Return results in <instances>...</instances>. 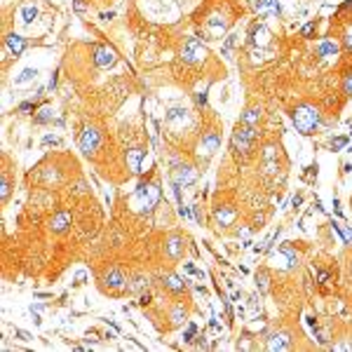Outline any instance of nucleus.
<instances>
[{"label":"nucleus","mask_w":352,"mask_h":352,"mask_svg":"<svg viewBox=\"0 0 352 352\" xmlns=\"http://www.w3.org/2000/svg\"><path fill=\"white\" fill-rule=\"evenodd\" d=\"M256 139H258L256 125H244V122H240V125L235 127L233 136H230V148L235 150L237 158H246V155L251 153V148H254Z\"/></svg>","instance_id":"f257e3e1"},{"label":"nucleus","mask_w":352,"mask_h":352,"mask_svg":"<svg viewBox=\"0 0 352 352\" xmlns=\"http://www.w3.org/2000/svg\"><path fill=\"white\" fill-rule=\"evenodd\" d=\"M160 202V186L158 183H141L132 195V207L136 212H153V207Z\"/></svg>","instance_id":"f03ea898"},{"label":"nucleus","mask_w":352,"mask_h":352,"mask_svg":"<svg viewBox=\"0 0 352 352\" xmlns=\"http://www.w3.org/2000/svg\"><path fill=\"white\" fill-rule=\"evenodd\" d=\"M291 120H294V127L298 129L300 134H312L317 129V125H320V110L315 106L303 104V106H298L291 113Z\"/></svg>","instance_id":"7ed1b4c3"},{"label":"nucleus","mask_w":352,"mask_h":352,"mask_svg":"<svg viewBox=\"0 0 352 352\" xmlns=\"http://www.w3.org/2000/svg\"><path fill=\"white\" fill-rule=\"evenodd\" d=\"M183 59L188 64H202L204 59H207V47L197 38H188L186 45H183Z\"/></svg>","instance_id":"20e7f679"},{"label":"nucleus","mask_w":352,"mask_h":352,"mask_svg":"<svg viewBox=\"0 0 352 352\" xmlns=\"http://www.w3.org/2000/svg\"><path fill=\"white\" fill-rule=\"evenodd\" d=\"M195 179H197V171L192 169L190 164H179L176 169L171 171V181H174V186H179V188L192 186Z\"/></svg>","instance_id":"39448f33"},{"label":"nucleus","mask_w":352,"mask_h":352,"mask_svg":"<svg viewBox=\"0 0 352 352\" xmlns=\"http://www.w3.org/2000/svg\"><path fill=\"white\" fill-rule=\"evenodd\" d=\"M117 61V54L113 47H108V45H96L94 47V64L99 68H108V66H113Z\"/></svg>","instance_id":"423d86ee"},{"label":"nucleus","mask_w":352,"mask_h":352,"mask_svg":"<svg viewBox=\"0 0 352 352\" xmlns=\"http://www.w3.org/2000/svg\"><path fill=\"white\" fill-rule=\"evenodd\" d=\"M218 146H221L218 134H216V132H207V134L202 136V141H200V150H197V155H200V158H212L214 153L218 150Z\"/></svg>","instance_id":"0eeeda50"},{"label":"nucleus","mask_w":352,"mask_h":352,"mask_svg":"<svg viewBox=\"0 0 352 352\" xmlns=\"http://www.w3.org/2000/svg\"><path fill=\"white\" fill-rule=\"evenodd\" d=\"M99 141H101L99 132H96L94 127H87L85 132H82V136H80V150H82L85 155H89V153L99 146Z\"/></svg>","instance_id":"6e6552de"},{"label":"nucleus","mask_w":352,"mask_h":352,"mask_svg":"<svg viewBox=\"0 0 352 352\" xmlns=\"http://www.w3.org/2000/svg\"><path fill=\"white\" fill-rule=\"evenodd\" d=\"M277 148L275 146H266L263 150V171H266L268 176H272V174H277Z\"/></svg>","instance_id":"1a4fd4ad"},{"label":"nucleus","mask_w":352,"mask_h":352,"mask_svg":"<svg viewBox=\"0 0 352 352\" xmlns=\"http://www.w3.org/2000/svg\"><path fill=\"white\" fill-rule=\"evenodd\" d=\"M256 14L258 17H277L279 14V0H256Z\"/></svg>","instance_id":"9d476101"},{"label":"nucleus","mask_w":352,"mask_h":352,"mask_svg":"<svg viewBox=\"0 0 352 352\" xmlns=\"http://www.w3.org/2000/svg\"><path fill=\"white\" fill-rule=\"evenodd\" d=\"M270 43V31L263 24H254L251 26V47H263Z\"/></svg>","instance_id":"9b49d317"},{"label":"nucleus","mask_w":352,"mask_h":352,"mask_svg":"<svg viewBox=\"0 0 352 352\" xmlns=\"http://www.w3.org/2000/svg\"><path fill=\"white\" fill-rule=\"evenodd\" d=\"M127 164L132 174H141L143 171V150L141 148H129L127 150Z\"/></svg>","instance_id":"f8f14e48"},{"label":"nucleus","mask_w":352,"mask_h":352,"mask_svg":"<svg viewBox=\"0 0 352 352\" xmlns=\"http://www.w3.org/2000/svg\"><path fill=\"white\" fill-rule=\"evenodd\" d=\"M68 225H71V214L68 212H59L52 221H50V228H52L54 233H66Z\"/></svg>","instance_id":"ddd939ff"},{"label":"nucleus","mask_w":352,"mask_h":352,"mask_svg":"<svg viewBox=\"0 0 352 352\" xmlns=\"http://www.w3.org/2000/svg\"><path fill=\"white\" fill-rule=\"evenodd\" d=\"M266 345H268V350H289V348H291L287 333H272V336L268 338Z\"/></svg>","instance_id":"4468645a"},{"label":"nucleus","mask_w":352,"mask_h":352,"mask_svg":"<svg viewBox=\"0 0 352 352\" xmlns=\"http://www.w3.org/2000/svg\"><path fill=\"white\" fill-rule=\"evenodd\" d=\"M5 43H7V47H10V52L14 54V56H19V54L26 50V40H24L22 35H17V33H10V35L5 38Z\"/></svg>","instance_id":"2eb2a0df"},{"label":"nucleus","mask_w":352,"mask_h":352,"mask_svg":"<svg viewBox=\"0 0 352 352\" xmlns=\"http://www.w3.org/2000/svg\"><path fill=\"white\" fill-rule=\"evenodd\" d=\"M216 223L218 225H230L235 221V216H237V212H235L233 207H221V209H216Z\"/></svg>","instance_id":"dca6fc26"},{"label":"nucleus","mask_w":352,"mask_h":352,"mask_svg":"<svg viewBox=\"0 0 352 352\" xmlns=\"http://www.w3.org/2000/svg\"><path fill=\"white\" fill-rule=\"evenodd\" d=\"M164 120H167V125H183V122H188V110L186 108H171Z\"/></svg>","instance_id":"f3484780"},{"label":"nucleus","mask_w":352,"mask_h":352,"mask_svg":"<svg viewBox=\"0 0 352 352\" xmlns=\"http://www.w3.org/2000/svg\"><path fill=\"white\" fill-rule=\"evenodd\" d=\"M106 284L110 289H122L125 287V277H122V272H120L117 268H113V270H108L106 272Z\"/></svg>","instance_id":"a211bd4d"},{"label":"nucleus","mask_w":352,"mask_h":352,"mask_svg":"<svg viewBox=\"0 0 352 352\" xmlns=\"http://www.w3.org/2000/svg\"><path fill=\"white\" fill-rule=\"evenodd\" d=\"M207 28H209V33H212L214 38H221V33L225 31V22L221 17H212V19L207 22Z\"/></svg>","instance_id":"6ab92c4d"},{"label":"nucleus","mask_w":352,"mask_h":352,"mask_svg":"<svg viewBox=\"0 0 352 352\" xmlns=\"http://www.w3.org/2000/svg\"><path fill=\"white\" fill-rule=\"evenodd\" d=\"M167 254L171 258H179L183 254V240L181 237H171L169 242H167Z\"/></svg>","instance_id":"aec40b11"},{"label":"nucleus","mask_w":352,"mask_h":352,"mask_svg":"<svg viewBox=\"0 0 352 352\" xmlns=\"http://www.w3.org/2000/svg\"><path fill=\"white\" fill-rule=\"evenodd\" d=\"M258 120H261V108H246L240 122H244V125H256Z\"/></svg>","instance_id":"412c9836"},{"label":"nucleus","mask_w":352,"mask_h":352,"mask_svg":"<svg viewBox=\"0 0 352 352\" xmlns=\"http://www.w3.org/2000/svg\"><path fill=\"white\" fill-rule=\"evenodd\" d=\"M320 54L322 56H336L338 54V45L336 43H331V40H324V43H320Z\"/></svg>","instance_id":"4be33fe9"},{"label":"nucleus","mask_w":352,"mask_h":352,"mask_svg":"<svg viewBox=\"0 0 352 352\" xmlns=\"http://www.w3.org/2000/svg\"><path fill=\"white\" fill-rule=\"evenodd\" d=\"M35 75H38V71H35V68H24L22 75H19V78H14V85H26V82L35 80Z\"/></svg>","instance_id":"5701e85b"},{"label":"nucleus","mask_w":352,"mask_h":352,"mask_svg":"<svg viewBox=\"0 0 352 352\" xmlns=\"http://www.w3.org/2000/svg\"><path fill=\"white\" fill-rule=\"evenodd\" d=\"M164 284H167V287H169L171 291H176V294H179V291H183V287H186V282H181V279L176 277V275H169Z\"/></svg>","instance_id":"b1692460"},{"label":"nucleus","mask_w":352,"mask_h":352,"mask_svg":"<svg viewBox=\"0 0 352 352\" xmlns=\"http://www.w3.org/2000/svg\"><path fill=\"white\" fill-rule=\"evenodd\" d=\"M50 120H52V108L43 106L40 110H38V115H35V122H40V125H43V122H50Z\"/></svg>","instance_id":"393cba45"},{"label":"nucleus","mask_w":352,"mask_h":352,"mask_svg":"<svg viewBox=\"0 0 352 352\" xmlns=\"http://www.w3.org/2000/svg\"><path fill=\"white\" fill-rule=\"evenodd\" d=\"M35 17H38V10H35L33 5H24L22 7V19L24 22H33Z\"/></svg>","instance_id":"a878e982"},{"label":"nucleus","mask_w":352,"mask_h":352,"mask_svg":"<svg viewBox=\"0 0 352 352\" xmlns=\"http://www.w3.org/2000/svg\"><path fill=\"white\" fill-rule=\"evenodd\" d=\"M7 195H10V181L2 176V183H0V197H2V200H7Z\"/></svg>","instance_id":"bb28decb"},{"label":"nucleus","mask_w":352,"mask_h":352,"mask_svg":"<svg viewBox=\"0 0 352 352\" xmlns=\"http://www.w3.org/2000/svg\"><path fill=\"white\" fill-rule=\"evenodd\" d=\"M183 317H186L183 308H176V310H174V315H171V320H174V324H176V326H179V324L183 322Z\"/></svg>","instance_id":"cd10ccee"},{"label":"nucleus","mask_w":352,"mask_h":352,"mask_svg":"<svg viewBox=\"0 0 352 352\" xmlns=\"http://www.w3.org/2000/svg\"><path fill=\"white\" fill-rule=\"evenodd\" d=\"M315 28H317V24H315V22H310L308 26L303 28V35H305V38H308V35H312V33H315Z\"/></svg>","instance_id":"c85d7f7f"},{"label":"nucleus","mask_w":352,"mask_h":352,"mask_svg":"<svg viewBox=\"0 0 352 352\" xmlns=\"http://www.w3.org/2000/svg\"><path fill=\"white\" fill-rule=\"evenodd\" d=\"M345 143H348V139H345V136H338V139H333V148H343Z\"/></svg>","instance_id":"c756f323"},{"label":"nucleus","mask_w":352,"mask_h":352,"mask_svg":"<svg viewBox=\"0 0 352 352\" xmlns=\"http://www.w3.org/2000/svg\"><path fill=\"white\" fill-rule=\"evenodd\" d=\"M195 324H190V326H188V331H186V341H192V336H195Z\"/></svg>","instance_id":"7c9ffc66"},{"label":"nucleus","mask_w":352,"mask_h":352,"mask_svg":"<svg viewBox=\"0 0 352 352\" xmlns=\"http://www.w3.org/2000/svg\"><path fill=\"white\" fill-rule=\"evenodd\" d=\"M345 50L352 52V31H348V35H345Z\"/></svg>","instance_id":"2f4dec72"},{"label":"nucleus","mask_w":352,"mask_h":352,"mask_svg":"<svg viewBox=\"0 0 352 352\" xmlns=\"http://www.w3.org/2000/svg\"><path fill=\"white\" fill-rule=\"evenodd\" d=\"M261 291H268V275L266 272L261 275Z\"/></svg>","instance_id":"473e14b6"},{"label":"nucleus","mask_w":352,"mask_h":352,"mask_svg":"<svg viewBox=\"0 0 352 352\" xmlns=\"http://www.w3.org/2000/svg\"><path fill=\"white\" fill-rule=\"evenodd\" d=\"M197 104H200V106H204V104H207V94H204V92H200V94H197Z\"/></svg>","instance_id":"72a5a7b5"},{"label":"nucleus","mask_w":352,"mask_h":352,"mask_svg":"<svg viewBox=\"0 0 352 352\" xmlns=\"http://www.w3.org/2000/svg\"><path fill=\"white\" fill-rule=\"evenodd\" d=\"M75 10L82 12V10H85V2H82V0H75Z\"/></svg>","instance_id":"f704fd0d"},{"label":"nucleus","mask_w":352,"mask_h":352,"mask_svg":"<svg viewBox=\"0 0 352 352\" xmlns=\"http://www.w3.org/2000/svg\"><path fill=\"white\" fill-rule=\"evenodd\" d=\"M45 143H59V139L56 136H45Z\"/></svg>","instance_id":"c9c22d12"},{"label":"nucleus","mask_w":352,"mask_h":352,"mask_svg":"<svg viewBox=\"0 0 352 352\" xmlns=\"http://www.w3.org/2000/svg\"><path fill=\"white\" fill-rule=\"evenodd\" d=\"M17 336H19L22 341H28V338H31V336H28V333H24V331H17Z\"/></svg>","instance_id":"e433bc0d"},{"label":"nucleus","mask_w":352,"mask_h":352,"mask_svg":"<svg viewBox=\"0 0 352 352\" xmlns=\"http://www.w3.org/2000/svg\"><path fill=\"white\" fill-rule=\"evenodd\" d=\"M345 89H348V92H352V75L345 80Z\"/></svg>","instance_id":"4c0bfd02"}]
</instances>
